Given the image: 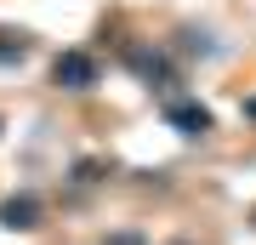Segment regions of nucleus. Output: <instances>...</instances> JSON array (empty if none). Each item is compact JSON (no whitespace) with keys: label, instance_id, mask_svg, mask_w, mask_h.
I'll list each match as a JSON object with an SVG mask.
<instances>
[{"label":"nucleus","instance_id":"nucleus-2","mask_svg":"<svg viewBox=\"0 0 256 245\" xmlns=\"http://www.w3.org/2000/svg\"><path fill=\"white\" fill-rule=\"evenodd\" d=\"M28 217H34V205H28V200H23V205H6V222H28Z\"/></svg>","mask_w":256,"mask_h":245},{"label":"nucleus","instance_id":"nucleus-1","mask_svg":"<svg viewBox=\"0 0 256 245\" xmlns=\"http://www.w3.org/2000/svg\"><path fill=\"white\" fill-rule=\"evenodd\" d=\"M57 80L86 86V80H92V63H86V57H63V63H57Z\"/></svg>","mask_w":256,"mask_h":245}]
</instances>
